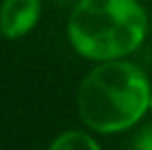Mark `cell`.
Instances as JSON below:
<instances>
[{"mask_svg": "<svg viewBox=\"0 0 152 150\" xmlns=\"http://www.w3.org/2000/svg\"><path fill=\"white\" fill-rule=\"evenodd\" d=\"M148 29L141 0H77L66 20L71 49L93 64L130 58L145 42Z\"/></svg>", "mask_w": 152, "mask_h": 150, "instance_id": "7a4b0ae2", "label": "cell"}, {"mask_svg": "<svg viewBox=\"0 0 152 150\" xmlns=\"http://www.w3.org/2000/svg\"><path fill=\"white\" fill-rule=\"evenodd\" d=\"M150 97V77L132 60L97 62L77 86V117L95 135H119L145 119Z\"/></svg>", "mask_w": 152, "mask_h": 150, "instance_id": "6da1fadb", "label": "cell"}, {"mask_svg": "<svg viewBox=\"0 0 152 150\" xmlns=\"http://www.w3.org/2000/svg\"><path fill=\"white\" fill-rule=\"evenodd\" d=\"M130 148L132 150H152V121H145L139 126V130L132 137Z\"/></svg>", "mask_w": 152, "mask_h": 150, "instance_id": "5b68a950", "label": "cell"}, {"mask_svg": "<svg viewBox=\"0 0 152 150\" xmlns=\"http://www.w3.org/2000/svg\"><path fill=\"white\" fill-rule=\"evenodd\" d=\"M55 2H60V4H62V2H71V7H73V4H75L77 0H55Z\"/></svg>", "mask_w": 152, "mask_h": 150, "instance_id": "8992f818", "label": "cell"}, {"mask_svg": "<svg viewBox=\"0 0 152 150\" xmlns=\"http://www.w3.org/2000/svg\"><path fill=\"white\" fill-rule=\"evenodd\" d=\"M141 2H152V0H141Z\"/></svg>", "mask_w": 152, "mask_h": 150, "instance_id": "ba28073f", "label": "cell"}, {"mask_svg": "<svg viewBox=\"0 0 152 150\" xmlns=\"http://www.w3.org/2000/svg\"><path fill=\"white\" fill-rule=\"evenodd\" d=\"M46 150H104L102 143L95 139V132L86 128H69L51 139Z\"/></svg>", "mask_w": 152, "mask_h": 150, "instance_id": "277c9868", "label": "cell"}, {"mask_svg": "<svg viewBox=\"0 0 152 150\" xmlns=\"http://www.w3.org/2000/svg\"><path fill=\"white\" fill-rule=\"evenodd\" d=\"M150 115H152V97H150Z\"/></svg>", "mask_w": 152, "mask_h": 150, "instance_id": "52a82bcc", "label": "cell"}, {"mask_svg": "<svg viewBox=\"0 0 152 150\" xmlns=\"http://www.w3.org/2000/svg\"><path fill=\"white\" fill-rule=\"evenodd\" d=\"M44 0H2L0 2V35L9 42L27 38L40 24Z\"/></svg>", "mask_w": 152, "mask_h": 150, "instance_id": "3957f363", "label": "cell"}]
</instances>
